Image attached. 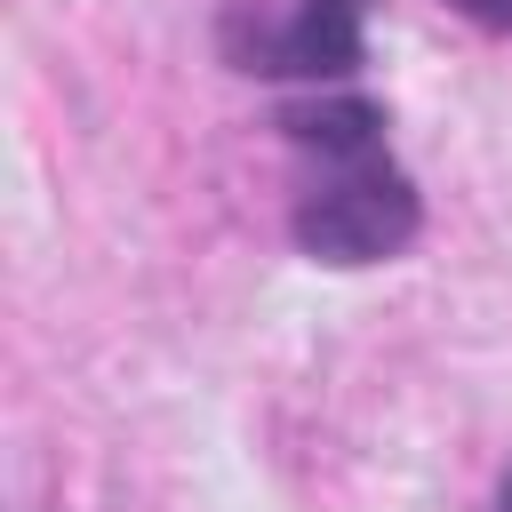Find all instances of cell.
Wrapping results in <instances>:
<instances>
[{"label": "cell", "instance_id": "obj_1", "mask_svg": "<svg viewBox=\"0 0 512 512\" xmlns=\"http://www.w3.org/2000/svg\"><path fill=\"white\" fill-rule=\"evenodd\" d=\"M424 208H416V184L368 152V160H328V176L296 200V248L320 256V264H384L416 240Z\"/></svg>", "mask_w": 512, "mask_h": 512}, {"label": "cell", "instance_id": "obj_2", "mask_svg": "<svg viewBox=\"0 0 512 512\" xmlns=\"http://www.w3.org/2000/svg\"><path fill=\"white\" fill-rule=\"evenodd\" d=\"M360 16H368V0H296L280 24H264L240 48V64L288 72V80H344L360 64Z\"/></svg>", "mask_w": 512, "mask_h": 512}, {"label": "cell", "instance_id": "obj_3", "mask_svg": "<svg viewBox=\"0 0 512 512\" xmlns=\"http://www.w3.org/2000/svg\"><path fill=\"white\" fill-rule=\"evenodd\" d=\"M288 136L328 168V160H368V152H384V112L368 104V96H320V104H304V112H288Z\"/></svg>", "mask_w": 512, "mask_h": 512}, {"label": "cell", "instance_id": "obj_4", "mask_svg": "<svg viewBox=\"0 0 512 512\" xmlns=\"http://www.w3.org/2000/svg\"><path fill=\"white\" fill-rule=\"evenodd\" d=\"M448 8H456V16H472L480 32H504V40H512V0H448Z\"/></svg>", "mask_w": 512, "mask_h": 512}, {"label": "cell", "instance_id": "obj_5", "mask_svg": "<svg viewBox=\"0 0 512 512\" xmlns=\"http://www.w3.org/2000/svg\"><path fill=\"white\" fill-rule=\"evenodd\" d=\"M496 512H512V480H504V488H496Z\"/></svg>", "mask_w": 512, "mask_h": 512}]
</instances>
